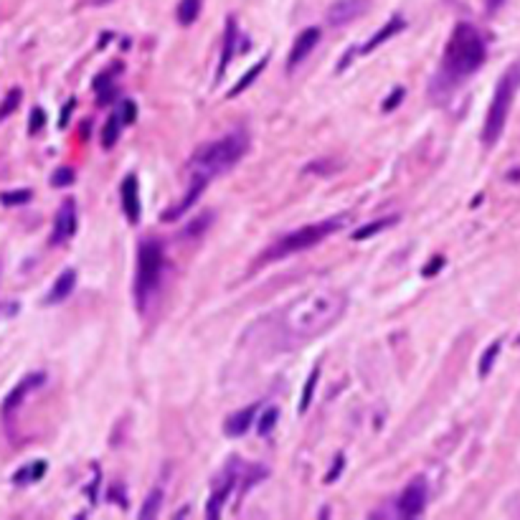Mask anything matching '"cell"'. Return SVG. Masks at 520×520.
Listing matches in <instances>:
<instances>
[{"label":"cell","mask_w":520,"mask_h":520,"mask_svg":"<svg viewBox=\"0 0 520 520\" xmlns=\"http://www.w3.org/2000/svg\"><path fill=\"white\" fill-rule=\"evenodd\" d=\"M277 421H280V409H277V406H269L267 411H261L259 424H257L259 437H269L274 431V426H277Z\"/></svg>","instance_id":"cell-27"},{"label":"cell","mask_w":520,"mask_h":520,"mask_svg":"<svg viewBox=\"0 0 520 520\" xmlns=\"http://www.w3.org/2000/svg\"><path fill=\"white\" fill-rule=\"evenodd\" d=\"M115 74L112 71H104V74H99L94 79V89H96V102L99 104H110L112 99H115V92H117V87H115Z\"/></svg>","instance_id":"cell-21"},{"label":"cell","mask_w":520,"mask_h":520,"mask_svg":"<svg viewBox=\"0 0 520 520\" xmlns=\"http://www.w3.org/2000/svg\"><path fill=\"white\" fill-rule=\"evenodd\" d=\"M317 376H320V368H312L308 376V384H305V389H302V396H300V406H297V411L300 414H305V411L310 409V404H312V396H315V386H317Z\"/></svg>","instance_id":"cell-25"},{"label":"cell","mask_w":520,"mask_h":520,"mask_svg":"<svg viewBox=\"0 0 520 520\" xmlns=\"http://www.w3.org/2000/svg\"><path fill=\"white\" fill-rule=\"evenodd\" d=\"M520 89V62L510 64L505 68V74L498 79V87H495L493 102H490V110L485 115V124H482V143L487 147H493L500 140V135L505 132L507 117L513 110L515 94Z\"/></svg>","instance_id":"cell-4"},{"label":"cell","mask_w":520,"mask_h":520,"mask_svg":"<svg viewBox=\"0 0 520 520\" xmlns=\"http://www.w3.org/2000/svg\"><path fill=\"white\" fill-rule=\"evenodd\" d=\"M160 507H163V487H152L150 493H147V498H145L143 507H140V518L145 520L155 518L160 513Z\"/></svg>","instance_id":"cell-24"},{"label":"cell","mask_w":520,"mask_h":520,"mask_svg":"<svg viewBox=\"0 0 520 520\" xmlns=\"http://www.w3.org/2000/svg\"><path fill=\"white\" fill-rule=\"evenodd\" d=\"M404 28H406V21H404V18H401V15H393V18H391V21L386 23L384 28H378L376 34L370 36L368 41L361 43L358 48H350V54L345 56V59H340V62H338V71H342V68L348 66V64L353 62L356 56H366V54H370V51H376V48L381 46V43H386L389 38H393L396 34H401Z\"/></svg>","instance_id":"cell-8"},{"label":"cell","mask_w":520,"mask_h":520,"mask_svg":"<svg viewBox=\"0 0 520 520\" xmlns=\"http://www.w3.org/2000/svg\"><path fill=\"white\" fill-rule=\"evenodd\" d=\"M426 500H429V485L426 479L419 475L404 487V493L398 495V503H396V513L401 518H419L424 513L426 507Z\"/></svg>","instance_id":"cell-7"},{"label":"cell","mask_w":520,"mask_h":520,"mask_svg":"<svg viewBox=\"0 0 520 520\" xmlns=\"http://www.w3.org/2000/svg\"><path fill=\"white\" fill-rule=\"evenodd\" d=\"M259 414V404H252L247 406V409H241V411H233L231 417L226 419V424H224V431H226L229 437H244L249 431V426H252L254 417Z\"/></svg>","instance_id":"cell-17"},{"label":"cell","mask_w":520,"mask_h":520,"mask_svg":"<svg viewBox=\"0 0 520 520\" xmlns=\"http://www.w3.org/2000/svg\"><path fill=\"white\" fill-rule=\"evenodd\" d=\"M76 224H79L76 201L66 198L62 205H59V211H56L54 231H51V244H54V247H59V244H66V241L76 233Z\"/></svg>","instance_id":"cell-10"},{"label":"cell","mask_w":520,"mask_h":520,"mask_svg":"<svg viewBox=\"0 0 520 520\" xmlns=\"http://www.w3.org/2000/svg\"><path fill=\"white\" fill-rule=\"evenodd\" d=\"M74 180H76V175L71 168H59V171L51 175V185H54V188H66V185H71Z\"/></svg>","instance_id":"cell-31"},{"label":"cell","mask_w":520,"mask_h":520,"mask_svg":"<svg viewBox=\"0 0 520 520\" xmlns=\"http://www.w3.org/2000/svg\"><path fill=\"white\" fill-rule=\"evenodd\" d=\"M393 224H398L396 213H393V216H389V219H376V221H370V224H366V226L356 229V231L350 233V239H353V241L370 239V236H376V233H381V231H386V229H391Z\"/></svg>","instance_id":"cell-19"},{"label":"cell","mask_w":520,"mask_h":520,"mask_svg":"<svg viewBox=\"0 0 520 520\" xmlns=\"http://www.w3.org/2000/svg\"><path fill=\"white\" fill-rule=\"evenodd\" d=\"M120 203H122V211L127 216V221L137 224L140 216H143V205H140V183H137V178L132 173L120 185Z\"/></svg>","instance_id":"cell-13"},{"label":"cell","mask_w":520,"mask_h":520,"mask_svg":"<svg viewBox=\"0 0 520 520\" xmlns=\"http://www.w3.org/2000/svg\"><path fill=\"white\" fill-rule=\"evenodd\" d=\"M43 124H46V112H43L41 107H34V110H31V120H28V132L36 135Z\"/></svg>","instance_id":"cell-32"},{"label":"cell","mask_w":520,"mask_h":520,"mask_svg":"<svg viewBox=\"0 0 520 520\" xmlns=\"http://www.w3.org/2000/svg\"><path fill=\"white\" fill-rule=\"evenodd\" d=\"M404 96H406V89H404V87H396V89L391 92V96L384 102V107H381V110H384V112H393V110L398 107V104L404 102Z\"/></svg>","instance_id":"cell-33"},{"label":"cell","mask_w":520,"mask_h":520,"mask_svg":"<svg viewBox=\"0 0 520 520\" xmlns=\"http://www.w3.org/2000/svg\"><path fill=\"white\" fill-rule=\"evenodd\" d=\"M442 264H445V259H442V257H437V259L431 261L429 267L424 269V277H434V272H437V269L442 267Z\"/></svg>","instance_id":"cell-37"},{"label":"cell","mask_w":520,"mask_h":520,"mask_svg":"<svg viewBox=\"0 0 520 520\" xmlns=\"http://www.w3.org/2000/svg\"><path fill=\"white\" fill-rule=\"evenodd\" d=\"M236 477H239V462L231 459L229 467L224 470V475H221V482L216 485L211 498H208V505H205V515H208V518H221L229 495H231V490L236 487Z\"/></svg>","instance_id":"cell-9"},{"label":"cell","mask_w":520,"mask_h":520,"mask_svg":"<svg viewBox=\"0 0 520 520\" xmlns=\"http://www.w3.org/2000/svg\"><path fill=\"white\" fill-rule=\"evenodd\" d=\"M241 51V34H239V26L233 18L226 21V31H224V46H221V59H219V76L226 74V68L231 66L233 56Z\"/></svg>","instance_id":"cell-15"},{"label":"cell","mask_w":520,"mask_h":520,"mask_svg":"<svg viewBox=\"0 0 520 520\" xmlns=\"http://www.w3.org/2000/svg\"><path fill=\"white\" fill-rule=\"evenodd\" d=\"M487 62V43L477 28L470 23H457L452 31V38L447 43L442 66H439L437 84L445 89H452L459 82L477 74L479 66Z\"/></svg>","instance_id":"cell-2"},{"label":"cell","mask_w":520,"mask_h":520,"mask_svg":"<svg viewBox=\"0 0 520 520\" xmlns=\"http://www.w3.org/2000/svg\"><path fill=\"white\" fill-rule=\"evenodd\" d=\"M370 0H335L333 6L328 8V23L330 26H348L356 18H361L366 10H368Z\"/></svg>","instance_id":"cell-11"},{"label":"cell","mask_w":520,"mask_h":520,"mask_svg":"<svg viewBox=\"0 0 520 520\" xmlns=\"http://www.w3.org/2000/svg\"><path fill=\"white\" fill-rule=\"evenodd\" d=\"M348 308V294L342 289H312L300 294L274 317V340L282 348H294L300 342L322 335L342 317Z\"/></svg>","instance_id":"cell-1"},{"label":"cell","mask_w":520,"mask_h":520,"mask_svg":"<svg viewBox=\"0 0 520 520\" xmlns=\"http://www.w3.org/2000/svg\"><path fill=\"white\" fill-rule=\"evenodd\" d=\"M43 384H46V373H41V370H38V373H28L26 378H21V384L15 386V389L6 396V401H3V414H6V417L8 414H13V411L26 401L28 393Z\"/></svg>","instance_id":"cell-14"},{"label":"cell","mask_w":520,"mask_h":520,"mask_svg":"<svg viewBox=\"0 0 520 520\" xmlns=\"http://www.w3.org/2000/svg\"><path fill=\"white\" fill-rule=\"evenodd\" d=\"M320 38H322V28H317V26L305 28V31H302V34L294 38L292 51H289V62H287L289 71H294V68L300 66V64L305 62L310 54H312V48L320 43Z\"/></svg>","instance_id":"cell-12"},{"label":"cell","mask_w":520,"mask_h":520,"mask_svg":"<svg viewBox=\"0 0 520 520\" xmlns=\"http://www.w3.org/2000/svg\"><path fill=\"white\" fill-rule=\"evenodd\" d=\"M249 152V135L244 130H233L229 135L203 145L191 160V175L208 180L229 173Z\"/></svg>","instance_id":"cell-3"},{"label":"cell","mask_w":520,"mask_h":520,"mask_svg":"<svg viewBox=\"0 0 520 520\" xmlns=\"http://www.w3.org/2000/svg\"><path fill=\"white\" fill-rule=\"evenodd\" d=\"M500 348H503V340H495L493 345H490V348H487L485 353H482V358H479V366H477V373H479L482 378H485L487 373L493 370L495 361H498V356H500Z\"/></svg>","instance_id":"cell-26"},{"label":"cell","mask_w":520,"mask_h":520,"mask_svg":"<svg viewBox=\"0 0 520 520\" xmlns=\"http://www.w3.org/2000/svg\"><path fill=\"white\" fill-rule=\"evenodd\" d=\"M342 467H345V459L338 457V459H335V465H333V470L328 472V482H335V479H338V472H340Z\"/></svg>","instance_id":"cell-36"},{"label":"cell","mask_w":520,"mask_h":520,"mask_svg":"<svg viewBox=\"0 0 520 520\" xmlns=\"http://www.w3.org/2000/svg\"><path fill=\"white\" fill-rule=\"evenodd\" d=\"M74 287H76V269H64V272L56 277L54 287L48 289L46 305H59V302H64L68 294L74 292Z\"/></svg>","instance_id":"cell-18"},{"label":"cell","mask_w":520,"mask_h":520,"mask_svg":"<svg viewBox=\"0 0 520 520\" xmlns=\"http://www.w3.org/2000/svg\"><path fill=\"white\" fill-rule=\"evenodd\" d=\"M122 115L120 112H115V115L107 120V124L102 127V145H104V150H112L117 145V140H120V132H122Z\"/></svg>","instance_id":"cell-20"},{"label":"cell","mask_w":520,"mask_h":520,"mask_svg":"<svg viewBox=\"0 0 520 520\" xmlns=\"http://www.w3.org/2000/svg\"><path fill=\"white\" fill-rule=\"evenodd\" d=\"M21 99H23V92L18 89V87H13V89H10L6 96H3V102H0V122H3L6 117H10L15 110H18Z\"/></svg>","instance_id":"cell-28"},{"label":"cell","mask_w":520,"mask_h":520,"mask_svg":"<svg viewBox=\"0 0 520 520\" xmlns=\"http://www.w3.org/2000/svg\"><path fill=\"white\" fill-rule=\"evenodd\" d=\"M135 112H137V107H135V102H130V99H124L122 102V120H124V124H130V122H135Z\"/></svg>","instance_id":"cell-35"},{"label":"cell","mask_w":520,"mask_h":520,"mask_svg":"<svg viewBox=\"0 0 520 520\" xmlns=\"http://www.w3.org/2000/svg\"><path fill=\"white\" fill-rule=\"evenodd\" d=\"M31 198H34V191H31V188L0 193V203H3V205H23V203H28Z\"/></svg>","instance_id":"cell-30"},{"label":"cell","mask_w":520,"mask_h":520,"mask_svg":"<svg viewBox=\"0 0 520 520\" xmlns=\"http://www.w3.org/2000/svg\"><path fill=\"white\" fill-rule=\"evenodd\" d=\"M43 472H46V462H34V465L18 470L13 479L18 482V485H23V482H36V479L43 477Z\"/></svg>","instance_id":"cell-29"},{"label":"cell","mask_w":520,"mask_h":520,"mask_svg":"<svg viewBox=\"0 0 520 520\" xmlns=\"http://www.w3.org/2000/svg\"><path fill=\"white\" fill-rule=\"evenodd\" d=\"M201 8H203V0H180L178 3V23L180 26H193L198 21Z\"/></svg>","instance_id":"cell-23"},{"label":"cell","mask_w":520,"mask_h":520,"mask_svg":"<svg viewBox=\"0 0 520 520\" xmlns=\"http://www.w3.org/2000/svg\"><path fill=\"white\" fill-rule=\"evenodd\" d=\"M348 224L345 216H333V219L317 221V224H310V226L294 229V231L284 233L282 239H277L267 252L261 254V264H269V261L284 259V257H292V254H300L305 249L317 247L320 241H325L330 233L340 231L342 226Z\"/></svg>","instance_id":"cell-5"},{"label":"cell","mask_w":520,"mask_h":520,"mask_svg":"<svg viewBox=\"0 0 520 520\" xmlns=\"http://www.w3.org/2000/svg\"><path fill=\"white\" fill-rule=\"evenodd\" d=\"M267 62H269V59H267V56H264L261 62H257V64H254V66L249 68L247 74L241 76L239 82H236V84H233V87H231V92H229V94H226L229 99H233V96H239L241 92H247L249 87H252V84H254V79H257V76H259L261 71H264V66H267Z\"/></svg>","instance_id":"cell-22"},{"label":"cell","mask_w":520,"mask_h":520,"mask_svg":"<svg viewBox=\"0 0 520 520\" xmlns=\"http://www.w3.org/2000/svg\"><path fill=\"white\" fill-rule=\"evenodd\" d=\"M208 224H211V213H205L203 221H201V219L193 221L191 226L185 229V236H198V233H203V231H205V226H208Z\"/></svg>","instance_id":"cell-34"},{"label":"cell","mask_w":520,"mask_h":520,"mask_svg":"<svg viewBox=\"0 0 520 520\" xmlns=\"http://www.w3.org/2000/svg\"><path fill=\"white\" fill-rule=\"evenodd\" d=\"M205 185H208V180H203V178H198V175H191V185H188V191H185V196H183V201H178L175 205H171L168 211L163 213V221H175V219H180L188 208H193V203L201 198V193L205 191Z\"/></svg>","instance_id":"cell-16"},{"label":"cell","mask_w":520,"mask_h":520,"mask_svg":"<svg viewBox=\"0 0 520 520\" xmlns=\"http://www.w3.org/2000/svg\"><path fill=\"white\" fill-rule=\"evenodd\" d=\"M503 6H505V0H485L487 13H498V10H500Z\"/></svg>","instance_id":"cell-38"},{"label":"cell","mask_w":520,"mask_h":520,"mask_svg":"<svg viewBox=\"0 0 520 520\" xmlns=\"http://www.w3.org/2000/svg\"><path fill=\"white\" fill-rule=\"evenodd\" d=\"M71 110H74V99H68L66 102V107H64V115H62V127H66V122H68V115H71Z\"/></svg>","instance_id":"cell-39"},{"label":"cell","mask_w":520,"mask_h":520,"mask_svg":"<svg viewBox=\"0 0 520 520\" xmlns=\"http://www.w3.org/2000/svg\"><path fill=\"white\" fill-rule=\"evenodd\" d=\"M165 267V252L158 241H143L140 249H137V277H135V300L137 308L147 310L150 300L158 292L160 277H163Z\"/></svg>","instance_id":"cell-6"}]
</instances>
